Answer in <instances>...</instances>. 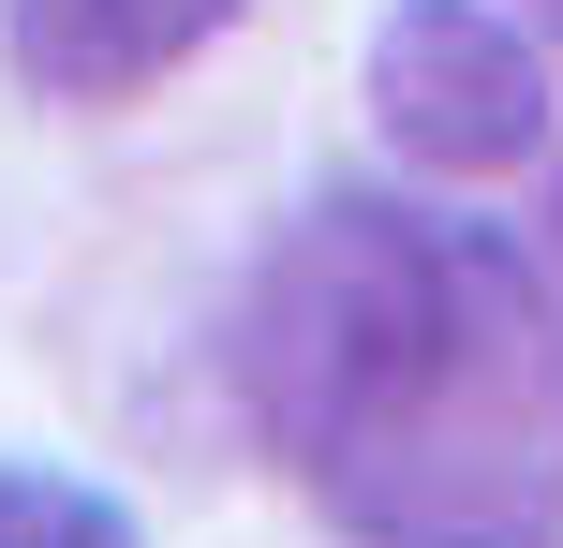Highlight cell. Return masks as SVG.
Instances as JSON below:
<instances>
[{"instance_id": "6da1fadb", "label": "cell", "mask_w": 563, "mask_h": 548, "mask_svg": "<svg viewBox=\"0 0 563 548\" xmlns=\"http://www.w3.org/2000/svg\"><path fill=\"white\" fill-rule=\"evenodd\" d=\"M267 445L356 548L563 534V312L489 223L327 193L238 326Z\"/></svg>"}, {"instance_id": "7a4b0ae2", "label": "cell", "mask_w": 563, "mask_h": 548, "mask_svg": "<svg viewBox=\"0 0 563 548\" xmlns=\"http://www.w3.org/2000/svg\"><path fill=\"white\" fill-rule=\"evenodd\" d=\"M371 119L430 178H505V164L549 148V59L489 0H386V30H371Z\"/></svg>"}, {"instance_id": "3957f363", "label": "cell", "mask_w": 563, "mask_h": 548, "mask_svg": "<svg viewBox=\"0 0 563 548\" xmlns=\"http://www.w3.org/2000/svg\"><path fill=\"white\" fill-rule=\"evenodd\" d=\"M238 0H15V75L59 104H119V89L178 75Z\"/></svg>"}, {"instance_id": "277c9868", "label": "cell", "mask_w": 563, "mask_h": 548, "mask_svg": "<svg viewBox=\"0 0 563 548\" xmlns=\"http://www.w3.org/2000/svg\"><path fill=\"white\" fill-rule=\"evenodd\" d=\"M0 548H134V519H119L104 490H75V474L0 460Z\"/></svg>"}, {"instance_id": "5b68a950", "label": "cell", "mask_w": 563, "mask_h": 548, "mask_svg": "<svg viewBox=\"0 0 563 548\" xmlns=\"http://www.w3.org/2000/svg\"><path fill=\"white\" fill-rule=\"evenodd\" d=\"M534 30H549V45H563V0H534Z\"/></svg>"}]
</instances>
